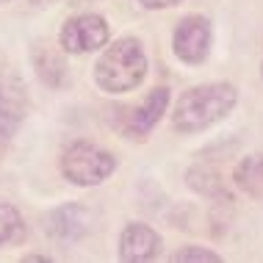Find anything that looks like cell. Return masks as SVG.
I'll return each instance as SVG.
<instances>
[{"instance_id":"obj_5","label":"cell","mask_w":263,"mask_h":263,"mask_svg":"<svg viewBox=\"0 0 263 263\" xmlns=\"http://www.w3.org/2000/svg\"><path fill=\"white\" fill-rule=\"evenodd\" d=\"M211 23L200 14H191V17L180 20L175 31V55L186 64H202L208 59V50H211Z\"/></svg>"},{"instance_id":"obj_10","label":"cell","mask_w":263,"mask_h":263,"mask_svg":"<svg viewBox=\"0 0 263 263\" xmlns=\"http://www.w3.org/2000/svg\"><path fill=\"white\" fill-rule=\"evenodd\" d=\"M20 119H23V114H20L14 97L6 91V86H0V139H11L20 127Z\"/></svg>"},{"instance_id":"obj_8","label":"cell","mask_w":263,"mask_h":263,"mask_svg":"<svg viewBox=\"0 0 263 263\" xmlns=\"http://www.w3.org/2000/svg\"><path fill=\"white\" fill-rule=\"evenodd\" d=\"M166 105H169V91L166 89H153L150 95L144 97V103L130 114V125L127 127H130L133 136H147L155 127V122L163 117Z\"/></svg>"},{"instance_id":"obj_9","label":"cell","mask_w":263,"mask_h":263,"mask_svg":"<svg viewBox=\"0 0 263 263\" xmlns=\"http://www.w3.org/2000/svg\"><path fill=\"white\" fill-rule=\"evenodd\" d=\"M233 177H236L238 189L244 194L260 200L263 197V155H247L244 161H238Z\"/></svg>"},{"instance_id":"obj_12","label":"cell","mask_w":263,"mask_h":263,"mask_svg":"<svg viewBox=\"0 0 263 263\" xmlns=\"http://www.w3.org/2000/svg\"><path fill=\"white\" fill-rule=\"evenodd\" d=\"M189 186L194 191H200V194H205V197H227L224 189H222V180H219V175L211 172V169H205V166L191 169V172H189Z\"/></svg>"},{"instance_id":"obj_2","label":"cell","mask_w":263,"mask_h":263,"mask_svg":"<svg viewBox=\"0 0 263 263\" xmlns=\"http://www.w3.org/2000/svg\"><path fill=\"white\" fill-rule=\"evenodd\" d=\"M147 75V55L141 42L133 36L111 42V47L100 55L95 67V81L103 91L119 95V91L136 89Z\"/></svg>"},{"instance_id":"obj_13","label":"cell","mask_w":263,"mask_h":263,"mask_svg":"<svg viewBox=\"0 0 263 263\" xmlns=\"http://www.w3.org/2000/svg\"><path fill=\"white\" fill-rule=\"evenodd\" d=\"M172 260H205V263H219V255L216 252H211V250H205V247H183L180 252H175L172 255Z\"/></svg>"},{"instance_id":"obj_7","label":"cell","mask_w":263,"mask_h":263,"mask_svg":"<svg viewBox=\"0 0 263 263\" xmlns=\"http://www.w3.org/2000/svg\"><path fill=\"white\" fill-rule=\"evenodd\" d=\"M45 224L55 241H78L89 233V213L78 202H69L55 208L53 213H47Z\"/></svg>"},{"instance_id":"obj_4","label":"cell","mask_w":263,"mask_h":263,"mask_svg":"<svg viewBox=\"0 0 263 263\" xmlns=\"http://www.w3.org/2000/svg\"><path fill=\"white\" fill-rule=\"evenodd\" d=\"M59 42L67 53H91L108 42V23L100 14H78L67 20L59 33Z\"/></svg>"},{"instance_id":"obj_1","label":"cell","mask_w":263,"mask_h":263,"mask_svg":"<svg viewBox=\"0 0 263 263\" xmlns=\"http://www.w3.org/2000/svg\"><path fill=\"white\" fill-rule=\"evenodd\" d=\"M236 89L230 83H205V86H194L183 91L177 97L172 125L180 133H200L213 122L224 119L227 114L236 108Z\"/></svg>"},{"instance_id":"obj_15","label":"cell","mask_w":263,"mask_h":263,"mask_svg":"<svg viewBox=\"0 0 263 263\" xmlns=\"http://www.w3.org/2000/svg\"><path fill=\"white\" fill-rule=\"evenodd\" d=\"M0 3H3V0H0Z\"/></svg>"},{"instance_id":"obj_11","label":"cell","mask_w":263,"mask_h":263,"mask_svg":"<svg viewBox=\"0 0 263 263\" xmlns=\"http://www.w3.org/2000/svg\"><path fill=\"white\" fill-rule=\"evenodd\" d=\"M23 227L25 224H23L20 211L9 202H0V247L17 241L20 236H23Z\"/></svg>"},{"instance_id":"obj_14","label":"cell","mask_w":263,"mask_h":263,"mask_svg":"<svg viewBox=\"0 0 263 263\" xmlns=\"http://www.w3.org/2000/svg\"><path fill=\"white\" fill-rule=\"evenodd\" d=\"M180 3V0H141V6L144 9H169V6Z\"/></svg>"},{"instance_id":"obj_6","label":"cell","mask_w":263,"mask_h":263,"mask_svg":"<svg viewBox=\"0 0 263 263\" xmlns=\"http://www.w3.org/2000/svg\"><path fill=\"white\" fill-rule=\"evenodd\" d=\"M161 252V238L150 224L144 222H130L119 236V258L127 263H144L158 258Z\"/></svg>"},{"instance_id":"obj_3","label":"cell","mask_w":263,"mask_h":263,"mask_svg":"<svg viewBox=\"0 0 263 263\" xmlns=\"http://www.w3.org/2000/svg\"><path fill=\"white\" fill-rule=\"evenodd\" d=\"M114 169H117L114 155L91 141H72L61 153V172L75 186H97L111 177Z\"/></svg>"}]
</instances>
